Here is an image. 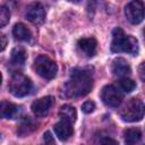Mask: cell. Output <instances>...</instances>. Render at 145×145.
<instances>
[{"mask_svg": "<svg viewBox=\"0 0 145 145\" xmlns=\"http://www.w3.org/2000/svg\"><path fill=\"white\" fill-rule=\"evenodd\" d=\"M53 103H54V99L52 96L41 97L32 103V111L36 117H44L49 113Z\"/></svg>", "mask_w": 145, "mask_h": 145, "instance_id": "9", "label": "cell"}, {"mask_svg": "<svg viewBox=\"0 0 145 145\" xmlns=\"http://www.w3.org/2000/svg\"><path fill=\"white\" fill-rule=\"evenodd\" d=\"M125 15L127 19L136 25L142 23L144 18V3L142 0H133L125 7Z\"/></svg>", "mask_w": 145, "mask_h": 145, "instance_id": "7", "label": "cell"}, {"mask_svg": "<svg viewBox=\"0 0 145 145\" xmlns=\"http://www.w3.org/2000/svg\"><path fill=\"white\" fill-rule=\"evenodd\" d=\"M142 138V131L138 128H128L123 131V139L125 143L128 145L136 144Z\"/></svg>", "mask_w": 145, "mask_h": 145, "instance_id": "15", "label": "cell"}, {"mask_svg": "<svg viewBox=\"0 0 145 145\" xmlns=\"http://www.w3.org/2000/svg\"><path fill=\"white\" fill-rule=\"evenodd\" d=\"M77 46H78L79 51L83 54H85L86 57H93L96 52L97 42L94 37H83L78 41Z\"/></svg>", "mask_w": 145, "mask_h": 145, "instance_id": "10", "label": "cell"}, {"mask_svg": "<svg viewBox=\"0 0 145 145\" xmlns=\"http://www.w3.org/2000/svg\"><path fill=\"white\" fill-rule=\"evenodd\" d=\"M7 43H8V39L6 35H0V52L3 51L7 46Z\"/></svg>", "mask_w": 145, "mask_h": 145, "instance_id": "22", "label": "cell"}, {"mask_svg": "<svg viewBox=\"0 0 145 145\" xmlns=\"http://www.w3.org/2000/svg\"><path fill=\"white\" fill-rule=\"evenodd\" d=\"M143 67H144V62H142V65H140V67H139V75H140L142 80H144V79H145V77H144V70H143Z\"/></svg>", "mask_w": 145, "mask_h": 145, "instance_id": "24", "label": "cell"}, {"mask_svg": "<svg viewBox=\"0 0 145 145\" xmlns=\"http://www.w3.org/2000/svg\"><path fill=\"white\" fill-rule=\"evenodd\" d=\"M69 1H71V2H78L79 0H69Z\"/></svg>", "mask_w": 145, "mask_h": 145, "instance_id": "25", "label": "cell"}, {"mask_svg": "<svg viewBox=\"0 0 145 145\" xmlns=\"http://www.w3.org/2000/svg\"><path fill=\"white\" fill-rule=\"evenodd\" d=\"M101 99L108 106L117 108L121 104L123 100V95L119 88H117L114 85H106L103 87L101 92Z\"/></svg>", "mask_w": 145, "mask_h": 145, "instance_id": "6", "label": "cell"}, {"mask_svg": "<svg viewBox=\"0 0 145 145\" xmlns=\"http://www.w3.org/2000/svg\"><path fill=\"white\" fill-rule=\"evenodd\" d=\"M119 87L121 91L126 92V93H130L135 89L136 84L133 79L127 78V77H121V79L119 80Z\"/></svg>", "mask_w": 145, "mask_h": 145, "instance_id": "18", "label": "cell"}, {"mask_svg": "<svg viewBox=\"0 0 145 145\" xmlns=\"http://www.w3.org/2000/svg\"><path fill=\"white\" fill-rule=\"evenodd\" d=\"M94 109H95V103L93 101H86L82 105V110L85 113H91V112L94 111Z\"/></svg>", "mask_w": 145, "mask_h": 145, "instance_id": "20", "label": "cell"}, {"mask_svg": "<svg viewBox=\"0 0 145 145\" xmlns=\"http://www.w3.org/2000/svg\"><path fill=\"white\" fill-rule=\"evenodd\" d=\"M111 70L113 72V75L118 76V77H127L131 69L130 66L128 63V61L123 58H117L112 61V66H111Z\"/></svg>", "mask_w": 145, "mask_h": 145, "instance_id": "11", "label": "cell"}, {"mask_svg": "<svg viewBox=\"0 0 145 145\" xmlns=\"http://www.w3.org/2000/svg\"><path fill=\"white\" fill-rule=\"evenodd\" d=\"M27 54L24 48L22 46H16L15 49H12L11 51V60L16 65H24L26 61Z\"/></svg>", "mask_w": 145, "mask_h": 145, "instance_id": "17", "label": "cell"}, {"mask_svg": "<svg viewBox=\"0 0 145 145\" xmlns=\"http://www.w3.org/2000/svg\"><path fill=\"white\" fill-rule=\"evenodd\" d=\"M59 117L61 118V120H66V121L72 123V122L76 121V118H77L76 109L72 105H69V104L62 105L60 111H59Z\"/></svg>", "mask_w": 145, "mask_h": 145, "instance_id": "14", "label": "cell"}, {"mask_svg": "<svg viewBox=\"0 0 145 145\" xmlns=\"http://www.w3.org/2000/svg\"><path fill=\"white\" fill-rule=\"evenodd\" d=\"M33 68L37 75H40L41 77H43L45 79L54 78V76L57 75V71H58L57 63L53 60H51L49 57L43 56V54L35 58Z\"/></svg>", "mask_w": 145, "mask_h": 145, "instance_id": "3", "label": "cell"}, {"mask_svg": "<svg viewBox=\"0 0 145 145\" xmlns=\"http://www.w3.org/2000/svg\"><path fill=\"white\" fill-rule=\"evenodd\" d=\"M1 80H2V76H1V74H0V85H1Z\"/></svg>", "mask_w": 145, "mask_h": 145, "instance_id": "26", "label": "cell"}, {"mask_svg": "<svg viewBox=\"0 0 145 145\" xmlns=\"http://www.w3.org/2000/svg\"><path fill=\"white\" fill-rule=\"evenodd\" d=\"M43 139H44V142L48 143V144H54V138L52 137V135H51L50 131L44 133V135H43Z\"/></svg>", "mask_w": 145, "mask_h": 145, "instance_id": "21", "label": "cell"}, {"mask_svg": "<svg viewBox=\"0 0 145 145\" xmlns=\"http://www.w3.org/2000/svg\"><path fill=\"white\" fill-rule=\"evenodd\" d=\"M121 118L128 122L140 121L144 117V103L139 99H131L120 112Z\"/></svg>", "mask_w": 145, "mask_h": 145, "instance_id": "5", "label": "cell"}, {"mask_svg": "<svg viewBox=\"0 0 145 145\" xmlns=\"http://www.w3.org/2000/svg\"><path fill=\"white\" fill-rule=\"evenodd\" d=\"M56 136L60 139V140H67L71 135H72V127L71 123L66 121V120H60L59 122H57L53 127Z\"/></svg>", "mask_w": 145, "mask_h": 145, "instance_id": "13", "label": "cell"}, {"mask_svg": "<svg viewBox=\"0 0 145 145\" xmlns=\"http://www.w3.org/2000/svg\"><path fill=\"white\" fill-rule=\"evenodd\" d=\"M100 143H104V144H109V143H111V144H117V142H116L114 139H111V138H104V139H101Z\"/></svg>", "mask_w": 145, "mask_h": 145, "instance_id": "23", "label": "cell"}, {"mask_svg": "<svg viewBox=\"0 0 145 145\" xmlns=\"http://www.w3.org/2000/svg\"><path fill=\"white\" fill-rule=\"evenodd\" d=\"M111 50L113 52H127L130 54H137L138 42L131 35H126L119 27L114 28L112 33Z\"/></svg>", "mask_w": 145, "mask_h": 145, "instance_id": "2", "label": "cell"}, {"mask_svg": "<svg viewBox=\"0 0 145 145\" xmlns=\"http://www.w3.org/2000/svg\"><path fill=\"white\" fill-rule=\"evenodd\" d=\"M26 18L33 24H42L45 19L44 7L40 2H33L26 8Z\"/></svg>", "mask_w": 145, "mask_h": 145, "instance_id": "8", "label": "cell"}, {"mask_svg": "<svg viewBox=\"0 0 145 145\" xmlns=\"http://www.w3.org/2000/svg\"><path fill=\"white\" fill-rule=\"evenodd\" d=\"M9 17H10V14H9L8 8L2 6V5H0V27H2V26L8 24Z\"/></svg>", "mask_w": 145, "mask_h": 145, "instance_id": "19", "label": "cell"}, {"mask_svg": "<svg viewBox=\"0 0 145 145\" xmlns=\"http://www.w3.org/2000/svg\"><path fill=\"white\" fill-rule=\"evenodd\" d=\"M32 89V82L28 77L20 72H16L12 75L9 83V91L16 97H23L29 94Z\"/></svg>", "mask_w": 145, "mask_h": 145, "instance_id": "4", "label": "cell"}, {"mask_svg": "<svg viewBox=\"0 0 145 145\" xmlns=\"http://www.w3.org/2000/svg\"><path fill=\"white\" fill-rule=\"evenodd\" d=\"M93 86V79L88 71L84 69H74L70 79L65 84L63 92L68 97H80L89 93Z\"/></svg>", "mask_w": 145, "mask_h": 145, "instance_id": "1", "label": "cell"}, {"mask_svg": "<svg viewBox=\"0 0 145 145\" xmlns=\"http://www.w3.org/2000/svg\"><path fill=\"white\" fill-rule=\"evenodd\" d=\"M12 34L16 40L18 41H28L31 39V32L29 29L22 23H18L14 26Z\"/></svg>", "mask_w": 145, "mask_h": 145, "instance_id": "16", "label": "cell"}, {"mask_svg": "<svg viewBox=\"0 0 145 145\" xmlns=\"http://www.w3.org/2000/svg\"><path fill=\"white\" fill-rule=\"evenodd\" d=\"M20 108L8 101H0V119H14L19 113Z\"/></svg>", "mask_w": 145, "mask_h": 145, "instance_id": "12", "label": "cell"}]
</instances>
